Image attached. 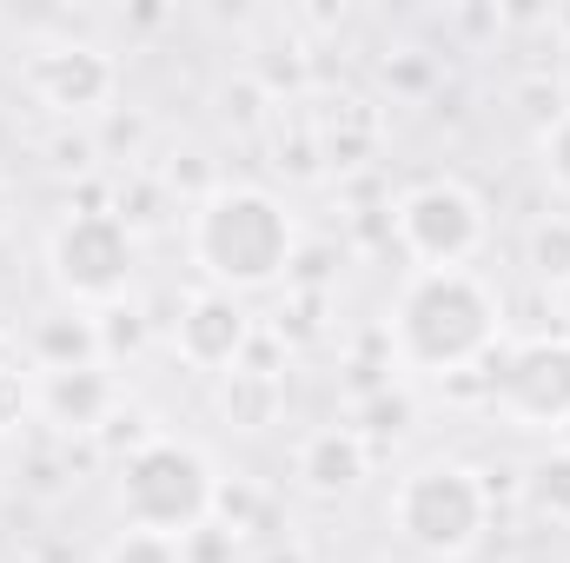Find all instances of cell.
Masks as SVG:
<instances>
[{
  "instance_id": "ba28073f",
  "label": "cell",
  "mask_w": 570,
  "mask_h": 563,
  "mask_svg": "<svg viewBox=\"0 0 570 563\" xmlns=\"http://www.w3.org/2000/svg\"><path fill=\"white\" fill-rule=\"evenodd\" d=\"M173 345H179L193 365L219 372V365H233V352L246 345V318H239V305H233V298L206 292V298H193V305H186V318H179Z\"/></svg>"
},
{
  "instance_id": "5bb4252c",
  "label": "cell",
  "mask_w": 570,
  "mask_h": 563,
  "mask_svg": "<svg viewBox=\"0 0 570 563\" xmlns=\"http://www.w3.org/2000/svg\"><path fill=\"white\" fill-rule=\"evenodd\" d=\"M544 172H551V179L570 192V113L551 127V134H544Z\"/></svg>"
},
{
  "instance_id": "3957f363",
  "label": "cell",
  "mask_w": 570,
  "mask_h": 563,
  "mask_svg": "<svg viewBox=\"0 0 570 563\" xmlns=\"http://www.w3.org/2000/svg\"><path fill=\"white\" fill-rule=\"evenodd\" d=\"M120 511L134 517V531L146 537H173L186 544L199 531V517L213 511V471L199 451L186 444H146L120 477Z\"/></svg>"
},
{
  "instance_id": "7a4b0ae2",
  "label": "cell",
  "mask_w": 570,
  "mask_h": 563,
  "mask_svg": "<svg viewBox=\"0 0 570 563\" xmlns=\"http://www.w3.org/2000/svg\"><path fill=\"white\" fill-rule=\"evenodd\" d=\"M193 253L219 285H273L292 266V219L266 192H219L193 226Z\"/></svg>"
},
{
  "instance_id": "8fae6325",
  "label": "cell",
  "mask_w": 570,
  "mask_h": 563,
  "mask_svg": "<svg viewBox=\"0 0 570 563\" xmlns=\"http://www.w3.org/2000/svg\"><path fill=\"white\" fill-rule=\"evenodd\" d=\"M107 563H186V544H173V537H146V531H127L120 544H114V557Z\"/></svg>"
},
{
  "instance_id": "4fadbf2b",
  "label": "cell",
  "mask_w": 570,
  "mask_h": 563,
  "mask_svg": "<svg viewBox=\"0 0 570 563\" xmlns=\"http://www.w3.org/2000/svg\"><path fill=\"white\" fill-rule=\"evenodd\" d=\"M531 259H538V273H570V219H551V226H538V246H531Z\"/></svg>"
},
{
  "instance_id": "5b68a950",
  "label": "cell",
  "mask_w": 570,
  "mask_h": 563,
  "mask_svg": "<svg viewBox=\"0 0 570 563\" xmlns=\"http://www.w3.org/2000/svg\"><path fill=\"white\" fill-rule=\"evenodd\" d=\"M399 239L425 259V273H464V259L478 253L484 239V213L464 186L451 179H431L419 192H405L399 206Z\"/></svg>"
},
{
  "instance_id": "7c38bea8",
  "label": "cell",
  "mask_w": 570,
  "mask_h": 563,
  "mask_svg": "<svg viewBox=\"0 0 570 563\" xmlns=\"http://www.w3.org/2000/svg\"><path fill=\"white\" fill-rule=\"evenodd\" d=\"M538 504L551 517H570V451H558L551 464H538Z\"/></svg>"
},
{
  "instance_id": "277c9868",
  "label": "cell",
  "mask_w": 570,
  "mask_h": 563,
  "mask_svg": "<svg viewBox=\"0 0 570 563\" xmlns=\"http://www.w3.org/2000/svg\"><path fill=\"white\" fill-rule=\"evenodd\" d=\"M399 531L431 551V557H458L478 544L484 531V484L464 471V464H425L399 484V504H392Z\"/></svg>"
},
{
  "instance_id": "30bf717a",
  "label": "cell",
  "mask_w": 570,
  "mask_h": 563,
  "mask_svg": "<svg viewBox=\"0 0 570 563\" xmlns=\"http://www.w3.org/2000/svg\"><path fill=\"white\" fill-rule=\"evenodd\" d=\"M298 471H305L318 491H345V484H358V471H365V444H358L352 431H318V437L305 444Z\"/></svg>"
},
{
  "instance_id": "6da1fadb",
  "label": "cell",
  "mask_w": 570,
  "mask_h": 563,
  "mask_svg": "<svg viewBox=\"0 0 570 563\" xmlns=\"http://www.w3.org/2000/svg\"><path fill=\"white\" fill-rule=\"evenodd\" d=\"M399 352L425 372H451L491 345V298L471 273H419L399 298Z\"/></svg>"
},
{
  "instance_id": "52a82bcc",
  "label": "cell",
  "mask_w": 570,
  "mask_h": 563,
  "mask_svg": "<svg viewBox=\"0 0 570 563\" xmlns=\"http://www.w3.org/2000/svg\"><path fill=\"white\" fill-rule=\"evenodd\" d=\"M504 412L524 424H558L570 412V345H531L498 385Z\"/></svg>"
},
{
  "instance_id": "8992f818",
  "label": "cell",
  "mask_w": 570,
  "mask_h": 563,
  "mask_svg": "<svg viewBox=\"0 0 570 563\" xmlns=\"http://www.w3.org/2000/svg\"><path fill=\"white\" fill-rule=\"evenodd\" d=\"M53 273L73 298H114L127 273H134V246L120 233V219L107 213H87V219H67L53 233Z\"/></svg>"
},
{
  "instance_id": "9c48e42d",
  "label": "cell",
  "mask_w": 570,
  "mask_h": 563,
  "mask_svg": "<svg viewBox=\"0 0 570 563\" xmlns=\"http://www.w3.org/2000/svg\"><path fill=\"white\" fill-rule=\"evenodd\" d=\"M33 87L53 100V107H94V100H107V87H114V67L94 53V47H53V53H40L33 60Z\"/></svg>"
}]
</instances>
